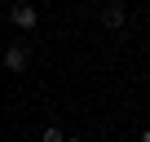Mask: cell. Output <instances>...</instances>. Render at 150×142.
<instances>
[{"label": "cell", "instance_id": "obj_1", "mask_svg": "<svg viewBox=\"0 0 150 142\" xmlns=\"http://www.w3.org/2000/svg\"><path fill=\"white\" fill-rule=\"evenodd\" d=\"M9 18H13V22H18L22 31H31V27L40 22V14H35V5H27V0H18V5L9 9Z\"/></svg>", "mask_w": 150, "mask_h": 142}, {"label": "cell", "instance_id": "obj_2", "mask_svg": "<svg viewBox=\"0 0 150 142\" xmlns=\"http://www.w3.org/2000/svg\"><path fill=\"white\" fill-rule=\"evenodd\" d=\"M5 67H9V71H22V67H27V49H22V44H9V49H5Z\"/></svg>", "mask_w": 150, "mask_h": 142}, {"label": "cell", "instance_id": "obj_3", "mask_svg": "<svg viewBox=\"0 0 150 142\" xmlns=\"http://www.w3.org/2000/svg\"><path fill=\"white\" fill-rule=\"evenodd\" d=\"M102 22H106L110 31H115V27H124V5H106V9H102Z\"/></svg>", "mask_w": 150, "mask_h": 142}, {"label": "cell", "instance_id": "obj_4", "mask_svg": "<svg viewBox=\"0 0 150 142\" xmlns=\"http://www.w3.org/2000/svg\"><path fill=\"white\" fill-rule=\"evenodd\" d=\"M40 142H66V138H62L57 129H44V138H40Z\"/></svg>", "mask_w": 150, "mask_h": 142}, {"label": "cell", "instance_id": "obj_5", "mask_svg": "<svg viewBox=\"0 0 150 142\" xmlns=\"http://www.w3.org/2000/svg\"><path fill=\"white\" fill-rule=\"evenodd\" d=\"M141 142H150V129H146V133H141Z\"/></svg>", "mask_w": 150, "mask_h": 142}]
</instances>
